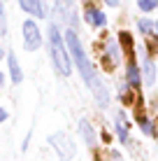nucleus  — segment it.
<instances>
[{
    "label": "nucleus",
    "mask_w": 158,
    "mask_h": 161,
    "mask_svg": "<svg viewBox=\"0 0 158 161\" xmlns=\"http://www.w3.org/2000/svg\"><path fill=\"white\" fill-rule=\"evenodd\" d=\"M65 44H68L70 58H72L74 65L79 68V75H81V80H84V84L86 86H93V82L98 77L95 75V68H93V63L86 58V52H84V47H81V40H79V35H77V31H74V28H70L68 33H65Z\"/></svg>",
    "instance_id": "nucleus-1"
},
{
    "label": "nucleus",
    "mask_w": 158,
    "mask_h": 161,
    "mask_svg": "<svg viewBox=\"0 0 158 161\" xmlns=\"http://www.w3.org/2000/svg\"><path fill=\"white\" fill-rule=\"evenodd\" d=\"M49 52H51V61H54V68H56L58 75H63V77L72 75V61H70L65 40L61 37V31H58L56 24L49 26Z\"/></svg>",
    "instance_id": "nucleus-2"
},
{
    "label": "nucleus",
    "mask_w": 158,
    "mask_h": 161,
    "mask_svg": "<svg viewBox=\"0 0 158 161\" xmlns=\"http://www.w3.org/2000/svg\"><path fill=\"white\" fill-rule=\"evenodd\" d=\"M49 145L56 149V154H58L61 161H70V159H74V154H77V147H74L72 138H70L68 133H63V131L51 133V136H49Z\"/></svg>",
    "instance_id": "nucleus-3"
},
{
    "label": "nucleus",
    "mask_w": 158,
    "mask_h": 161,
    "mask_svg": "<svg viewBox=\"0 0 158 161\" xmlns=\"http://www.w3.org/2000/svg\"><path fill=\"white\" fill-rule=\"evenodd\" d=\"M21 33H23V49L26 52H37V49L42 47V33H40L35 21H30V19L23 21Z\"/></svg>",
    "instance_id": "nucleus-4"
},
{
    "label": "nucleus",
    "mask_w": 158,
    "mask_h": 161,
    "mask_svg": "<svg viewBox=\"0 0 158 161\" xmlns=\"http://www.w3.org/2000/svg\"><path fill=\"white\" fill-rule=\"evenodd\" d=\"M105 65L107 68H114V65H119L121 63V58H123V52H121V47H119V42L114 40V37H107V42H105Z\"/></svg>",
    "instance_id": "nucleus-5"
},
{
    "label": "nucleus",
    "mask_w": 158,
    "mask_h": 161,
    "mask_svg": "<svg viewBox=\"0 0 158 161\" xmlns=\"http://www.w3.org/2000/svg\"><path fill=\"white\" fill-rule=\"evenodd\" d=\"M19 7L23 12L37 16V19H47L49 16V7H47L44 0H19Z\"/></svg>",
    "instance_id": "nucleus-6"
},
{
    "label": "nucleus",
    "mask_w": 158,
    "mask_h": 161,
    "mask_svg": "<svg viewBox=\"0 0 158 161\" xmlns=\"http://www.w3.org/2000/svg\"><path fill=\"white\" fill-rule=\"evenodd\" d=\"M77 129H79V136L84 138V142H86V145H89L91 149H95V145H98V136H95L93 124H91L89 119H79Z\"/></svg>",
    "instance_id": "nucleus-7"
},
{
    "label": "nucleus",
    "mask_w": 158,
    "mask_h": 161,
    "mask_svg": "<svg viewBox=\"0 0 158 161\" xmlns=\"http://www.w3.org/2000/svg\"><path fill=\"white\" fill-rule=\"evenodd\" d=\"M114 131H116L119 140L126 145V142H128V133H130V124H128V119H126V112H121V110L114 114Z\"/></svg>",
    "instance_id": "nucleus-8"
},
{
    "label": "nucleus",
    "mask_w": 158,
    "mask_h": 161,
    "mask_svg": "<svg viewBox=\"0 0 158 161\" xmlns=\"http://www.w3.org/2000/svg\"><path fill=\"white\" fill-rule=\"evenodd\" d=\"M91 89H93V101H95V105H98V108H107V105H110V91H107L105 82L95 77V82H93V86H91Z\"/></svg>",
    "instance_id": "nucleus-9"
},
{
    "label": "nucleus",
    "mask_w": 158,
    "mask_h": 161,
    "mask_svg": "<svg viewBox=\"0 0 158 161\" xmlns=\"http://www.w3.org/2000/svg\"><path fill=\"white\" fill-rule=\"evenodd\" d=\"M126 80H128V86H133V89H140V84H142V70L137 68L135 61H130L126 65Z\"/></svg>",
    "instance_id": "nucleus-10"
},
{
    "label": "nucleus",
    "mask_w": 158,
    "mask_h": 161,
    "mask_svg": "<svg viewBox=\"0 0 158 161\" xmlns=\"http://www.w3.org/2000/svg\"><path fill=\"white\" fill-rule=\"evenodd\" d=\"M142 82H146L149 86L156 84V65H154V61H151V56L142 58Z\"/></svg>",
    "instance_id": "nucleus-11"
},
{
    "label": "nucleus",
    "mask_w": 158,
    "mask_h": 161,
    "mask_svg": "<svg viewBox=\"0 0 158 161\" xmlns=\"http://www.w3.org/2000/svg\"><path fill=\"white\" fill-rule=\"evenodd\" d=\"M7 65H9V77H12V84H21V80H23V73H21L19 58L14 56V52L7 54Z\"/></svg>",
    "instance_id": "nucleus-12"
},
{
    "label": "nucleus",
    "mask_w": 158,
    "mask_h": 161,
    "mask_svg": "<svg viewBox=\"0 0 158 161\" xmlns=\"http://www.w3.org/2000/svg\"><path fill=\"white\" fill-rule=\"evenodd\" d=\"M84 19L89 21L91 26H98V28H102V26L107 24V16H105V12H100V9H95V7H86Z\"/></svg>",
    "instance_id": "nucleus-13"
},
{
    "label": "nucleus",
    "mask_w": 158,
    "mask_h": 161,
    "mask_svg": "<svg viewBox=\"0 0 158 161\" xmlns=\"http://www.w3.org/2000/svg\"><path fill=\"white\" fill-rule=\"evenodd\" d=\"M70 12H72V0H56V21L70 19Z\"/></svg>",
    "instance_id": "nucleus-14"
},
{
    "label": "nucleus",
    "mask_w": 158,
    "mask_h": 161,
    "mask_svg": "<svg viewBox=\"0 0 158 161\" xmlns=\"http://www.w3.org/2000/svg\"><path fill=\"white\" fill-rule=\"evenodd\" d=\"M137 124L140 129H142L144 136H156V124L151 117H146V114H137Z\"/></svg>",
    "instance_id": "nucleus-15"
},
{
    "label": "nucleus",
    "mask_w": 158,
    "mask_h": 161,
    "mask_svg": "<svg viewBox=\"0 0 158 161\" xmlns=\"http://www.w3.org/2000/svg\"><path fill=\"white\" fill-rule=\"evenodd\" d=\"M154 24H156V21H151V19H140L137 21V28H140L142 35H149V33L154 31Z\"/></svg>",
    "instance_id": "nucleus-16"
},
{
    "label": "nucleus",
    "mask_w": 158,
    "mask_h": 161,
    "mask_svg": "<svg viewBox=\"0 0 158 161\" xmlns=\"http://www.w3.org/2000/svg\"><path fill=\"white\" fill-rule=\"evenodd\" d=\"M137 7L142 9V12H151V9H156V7H158V0H140Z\"/></svg>",
    "instance_id": "nucleus-17"
},
{
    "label": "nucleus",
    "mask_w": 158,
    "mask_h": 161,
    "mask_svg": "<svg viewBox=\"0 0 158 161\" xmlns=\"http://www.w3.org/2000/svg\"><path fill=\"white\" fill-rule=\"evenodd\" d=\"M119 40H121V44L128 49V52H133V37H130V33H121V35H119Z\"/></svg>",
    "instance_id": "nucleus-18"
},
{
    "label": "nucleus",
    "mask_w": 158,
    "mask_h": 161,
    "mask_svg": "<svg viewBox=\"0 0 158 161\" xmlns=\"http://www.w3.org/2000/svg\"><path fill=\"white\" fill-rule=\"evenodd\" d=\"M7 31V14H5V5L0 3V33Z\"/></svg>",
    "instance_id": "nucleus-19"
},
{
    "label": "nucleus",
    "mask_w": 158,
    "mask_h": 161,
    "mask_svg": "<svg viewBox=\"0 0 158 161\" xmlns=\"http://www.w3.org/2000/svg\"><path fill=\"white\" fill-rule=\"evenodd\" d=\"M146 49H149V54H158V37H149L146 40Z\"/></svg>",
    "instance_id": "nucleus-20"
},
{
    "label": "nucleus",
    "mask_w": 158,
    "mask_h": 161,
    "mask_svg": "<svg viewBox=\"0 0 158 161\" xmlns=\"http://www.w3.org/2000/svg\"><path fill=\"white\" fill-rule=\"evenodd\" d=\"M7 117H9V112L5 108H0V121H7Z\"/></svg>",
    "instance_id": "nucleus-21"
},
{
    "label": "nucleus",
    "mask_w": 158,
    "mask_h": 161,
    "mask_svg": "<svg viewBox=\"0 0 158 161\" xmlns=\"http://www.w3.org/2000/svg\"><path fill=\"white\" fill-rule=\"evenodd\" d=\"M110 159H112V161H123V159H121V154H119V152H110Z\"/></svg>",
    "instance_id": "nucleus-22"
},
{
    "label": "nucleus",
    "mask_w": 158,
    "mask_h": 161,
    "mask_svg": "<svg viewBox=\"0 0 158 161\" xmlns=\"http://www.w3.org/2000/svg\"><path fill=\"white\" fill-rule=\"evenodd\" d=\"M102 3H105V5H110V7H116V5L121 3V0H102Z\"/></svg>",
    "instance_id": "nucleus-23"
},
{
    "label": "nucleus",
    "mask_w": 158,
    "mask_h": 161,
    "mask_svg": "<svg viewBox=\"0 0 158 161\" xmlns=\"http://www.w3.org/2000/svg\"><path fill=\"white\" fill-rule=\"evenodd\" d=\"M5 86V73H0V89Z\"/></svg>",
    "instance_id": "nucleus-24"
},
{
    "label": "nucleus",
    "mask_w": 158,
    "mask_h": 161,
    "mask_svg": "<svg viewBox=\"0 0 158 161\" xmlns=\"http://www.w3.org/2000/svg\"><path fill=\"white\" fill-rule=\"evenodd\" d=\"M154 31H156V33H158V21H156V24H154Z\"/></svg>",
    "instance_id": "nucleus-25"
},
{
    "label": "nucleus",
    "mask_w": 158,
    "mask_h": 161,
    "mask_svg": "<svg viewBox=\"0 0 158 161\" xmlns=\"http://www.w3.org/2000/svg\"><path fill=\"white\" fill-rule=\"evenodd\" d=\"M3 56H5V52H3V49H0V58H3Z\"/></svg>",
    "instance_id": "nucleus-26"
},
{
    "label": "nucleus",
    "mask_w": 158,
    "mask_h": 161,
    "mask_svg": "<svg viewBox=\"0 0 158 161\" xmlns=\"http://www.w3.org/2000/svg\"><path fill=\"white\" fill-rule=\"evenodd\" d=\"M156 142H158V138H156Z\"/></svg>",
    "instance_id": "nucleus-27"
}]
</instances>
